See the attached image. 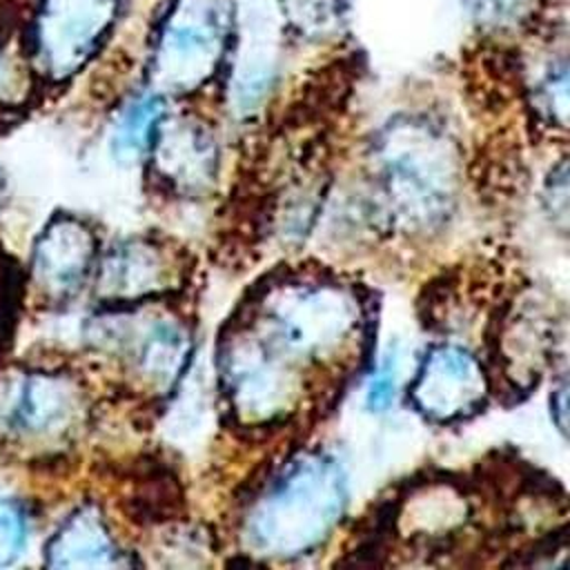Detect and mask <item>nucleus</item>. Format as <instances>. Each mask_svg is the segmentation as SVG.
<instances>
[{
	"instance_id": "15",
	"label": "nucleus",
	"mask_w": 570,
	"mask_h": 570,
	"mask_svg": "<svg viewBox=\"0 0 570 570\" xmlns=\"http://www.w3.org/2000/svg\"><path fill=\"white\" fill-rule=\"evenodd\" d=\"M163 118V102L154 94L136 96L122 109L114 129V151L120 160H136L151 147Z\"/></svg>"
},
{
	"instance_id": "20",
	"label": "nucleus",
	"mask_w": 570,
	"mask_h": 570,
	"mask_svg": "<svg viewBox=\"0 0 570 570\" xmlns=\"http://www.w3.org/2000/svg\"><path fill=\"white\" fill-rule=\"evenodd\" d=\"M0 189H2V176H0Z\"/></svg>"
},
{
	"instance_id": "6",
	"label": "nucleus",
	"mask_w": 570,
	"mask_h": 570,
	"mask_svg": "<svg viewBox=\"0 0 570 570\" xmlns=\"http://www.w3.org/2000/svg\"><path fill=\"white\" fill-rule=\"evenodd\" d=\"M120 0H42L36 18V56L60 80L78 71L100 45Z\"/></svg>"
},
{
	"instance_id": "8",
	"label": "nucleus",
	"mask_w": 570,
	"mask_h": 570,
	"mask_svg": "<svg viewBox=\"0 0 570 570\" xmlns=\"http://www.w3.org/2000/svg\"><path fill=\"white\" fill-rule=\"evenodd\" d=\"M234 56V98L240 109H252L269 89L276 73L281 45V11L274 0H247L238 16Z\"/></svg>"
},
{
	"instance_id": "7",
	"label": "nucleus",
	"mask_w": 570,
	"mask_h": 570,
	"mask_svg": "<svg viewBox=\"0 0 570 570\" xmlns=\"http://www.w3.org/2000/svg\"><path fill=\"white\" fill-rule=\"evenodd\" d=\"M485 396L488 376L481 363L459 345L432 347L410 385L414 407L445 423L476 412Z\"/></svg>"
},
{
	"instance_id": "19",
	"label": "nucleus",
	"mask_w": 570,
	"mask_h": 570,
	"mask_svg": "<svg viewBox=\"0 0 570 570\" xmlns=\"http://www.w3.org/2000/svg\"><path fill=\"white\" fill-rule=\"evenodd\" d=\"M552 410H554V419L561 432H566V383H561L554 392H552Z\"/></svg>"
},
{
	"instance_id": "13",
	"label": "nucleus",
	"mask_w": 570,
	"mask_h": 570,
	"mask_svg": "<svg viewBox=\"0 0 570 570\" xmlns=\"http://www.w3.org/2000/svg\"><path fill=\"white\" fill-rule=\"evenodd\" d=\"M136 334L138 338H109L107 343L127 347L138 374L147 383L158 390L176 385L189 358L187 332L169 318H154L142 330H136Z\"/></svg>"
},
{
	"instance_id": "18",
	"label": "nucleus",
	"mask_w": 570,
	"mask_h": 570,
	"mask_svg": "<svg viewBox=\"0 0 570 570\" xmlns=\"http://www.w3.org/2000/svg\"><path fill=\"white\" fill-rule=\"evenodd\" d=\"M394 390H396V361L392 356H387L374 370V374L367 383V392H365L367 407L374 412H383L392 403Z\"/></svg>"
},
{
	"instance_id": "5",
	"label": "nucleus",
	"mask_w": 570,
	"mask_h": 570,
	"mask_svg": "<svg viewBox=\"0 0 570 570\" xmlns=\"http://www.w3.org/2000/svg\"><path fill=\"white\" fill-rule=\"evenodd\" d=\"M220 372L236 412L247 421L285 412L296 392L294 376L285 367V354L261 334L232 338L220 354Z\"/></svg>"
},
{
	"instance_id": "12",
	"label": "nucleus",
	"mask_w": 570,
	"mask_h": 570,
	"mask_svg": "<svg viewBox=\"0 0 570 570\" xmlns=\"http://www.w3.org/2000/svg\"><path fill=\"white\" fill-rule=\"evenodd\" d=\"M169 258L160 245L127 240L114 247L98 272V289L109 301H140L169 287Z\"/></svg>"
},
{
	"instance_id": "11",
	"label": "nucleus",
	"mask_w": 570,
	"mask_h": 570,
	"mask_svg": "<svg viewBox=\"0 0 570 570\" xmlns=\"http://www.w3.org/2000/svg\"><path fill=\"white\" fill-rule=\"evenodd\" d=\"M158 176L178 191L198 194L216 174V145L191 120H163L151 140Z\"/></svg>"
},
{
	"instance_id": "17",
	"label": "nucleus",
	"mask_w": 570,
	"mask_h": 570,
	"mask_svg": "<svg viewBox=\"0 0 570 570\" xmlns=\"http://www.w3.org/2000/svg\"><path fill=\"white\" fill-rule=\"evenodd\" d=\"M539 0H476V13L483 22L505 27L534 11Z\"/></svg>"
},
{
	"instance_id": "4",
	"label": "nucleus",
	"mask_w": 570,
	"mask_h": 570,
	"mask_svg": "<svg viewBox=\"0 0 570 570\" xmlns=\"http://www.w3.org/2000/svg\"><path fill=\"white\" fill-rule=\"evenodd\" d=\"M354 296L336 285L301 283L274 292L265 307V334L274 350L292 356H312L345 338L358 323Z\"/></svg>"
},
{
	"instance_id": "9",
	"label": "nucleus",
	"mask_w": 570,
	"mask_h": 570,
	"mask_svg": "<svg viewBox=\"0 0 570 570\" xmlns=\"http://www.w3.org/2000/svg\"><path fill=\"white\" fill-rule=\"evenodd\" d=\"M94 256V232L73 216H58L36 240L33 281L53 298L69 296L87 278Z\"/></svg>"
},
{
	"instance_id": "14",
	"label": "nucleus",
	"mask_w": 570,
	"mask_h": 570,
	"mask_svg": "<svg viewBox=\"0 0 570 570\" xmlns=\"http://www.w3.org/2000/svg\"><path fill=\"white\" fill-rule=\"evenodd\" d=\"M47 563L56 568H111L120 563V550L98 510L85 505L51 537Z\"/></svg>"
},
{
	"instance_id": "1",
	"label": "nucleus",
	"mask_w": 570,
	"mask_h": 570,
	"mask_svg": "<svg viewBox=\"0 0 570 570\" xmlns=\"http://www.w3.org/2000/svg\"><path fill=\"white\" fill-rule=\"evenodd\" d=\"M347 503L341 465L325 452L292 459L267 485L245 519L256 554L298 557L323 543Z\"/></svg>"
},
{
	"instance_id": "3",
	"label": "nucleus",
	"mask_w": 570,
	"mask_h": 570,
	"mask_svg": "<svg viewBox=\"0 0 570 570\" xmlns=\"http://www.w3.org/2000/svg\"><path fill=\"white\" fill-rule=\"evenodd\" d=\"M232 29L229 0H178L160 24L151 78L160 91H191L216 69Z\"/></svg>"
},
{
	"instance_id": "10",
	"label": "nucleus",
	"mask_w": 570,
	"mask_h": 570,
	"mask_svg": "<svg viewBox=\"0 0 570 570\" xmlns=\"http://www.w3.org/2000/svg\"><path fill=\"white\" fill-rule=\"evenodd\" d=\"M82 412V394L65 374L38 372L20 381L9 419L18 434L29 439H56L76 425Z\"/></svg>"
},
{
	"instance_id": "2",
	"label": "nucleus",
	"mask_w": 570,
	"mask_h": 570,
	"mask_svg": "<svg viewBox=\"0 0 570 570\" xmlns=\"http://www.w3.org/2000/svg\"><path fill=\"white\" fill-rule=\"evenodd\" d=\"M383 180L394 212L416 227H434L454 198V156L443 136L416 122L394 125L381 140Z\"/></svg>"
},
{
	"instance_id": "16",
	"label": "nucleus",
	"mask_w": 570,
	"mask_h": 570,
	"mask_svg": "<svg viewBox=\"0 0 570 570\" xmlns=\"http://www.w3.org/2000/svg\"><path fill=\"white\" fill-rule=\"evenodd\" d=\"M27 517L20 503L0 497V566L13 563L27 546Z\"/></svg>"
}]
</instances>
